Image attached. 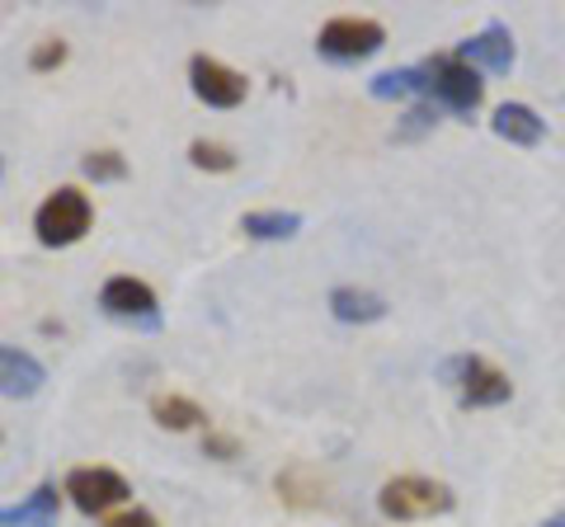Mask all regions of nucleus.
Masks as SVG:
<instances>
[{
	"label": "nucleus",
	"mask_w": 565,
	"mask_h": 527,
	"mask_svg": "<svg viewBox=\"0 0 565 527\" xmlns=\"http://www.w3.org/2000/svg\"><path fill=\"white\" fill-rule=\"evenodd\" d=\"M377 508L392 523L434 518V514H448V508H452V490L444 481H429V476H396V481L382 485Z\"/></svg>",
	"instance_id": "1"
},
{
	"label": "nucleus",
	"mask_w": 565,
	"mask_h": 527,
	"mask_svg": "<svg viewBox=\"0 0 565 527\" xmlns=\"http://www.w3.org/2000/svg\"><path fill=\"white\" fill-rule=\"evenodd\" d=\"M95 222V207L85 198L81 189H57L47 193V203L39 207V217H33V232L47 250H62V245H76L85 232H90Z\"/></svg>",
	"instance_id": "2"
},
{
	"label": "nucleus",
	"mask_w": 565,
	"mask_h": 527,
	"mask_svg": "<svg viewBox=\"0 0 565 527\" xmlns=\"http://www.w3.org/2000/svg\"><path fill=\"white\" fill-rule=\"evenodd\" d=\"M424 76H429V95L444 104V109H452V114H476V109H481L486 80L462 57H452V52H444V57H429V62H424Z\"/></svg>",
	"instance_id": "3"
},
{
	"label": "nucleus",
	"mask_w": 565,
	"mask_h": 527,
	"mask_svg": "<svg viewBox=\"0 0 565 527\" xmlns=\"http://www.w3.org/2000/svg\"><path fill=\"white\" fill-rule=\"evenodd\" d=\"M448 381L457 386V396H462V406L467 410H486V406H504L509 396H514V381H509L500 367L494 363H486V358H476V354H467V358H452L448 367Z\"/></svg>",
	"instance_id": "4"
},
{
	"label": "nucleus",
	"mask_w": 565,
	"mask_h": 527,
	"mask_svg": "<svg viewBox=\"0 0 565 527\" xmlns=\"http://www.w3.org/2000/svg\"><path fill=\"white\" fill-rule=\"evenodd\" d=\"M382 43H386V29L377 20H353V14L330 20L321 29V39H316L321 57H330V62H363V57H373V52H382Z\"/></svg>",
	"instance_id": "5"
},
{
	"label": "nucleus",
	"mask_w": 565,
	"mask_h": 527,
	"mask_svg": "<svg viewBox=\"0 0 565 527\" xmlns=\"http://www.w3.org/2000/svg\"><path fill=\"white\" fill-rule=\"evenodd\" d=\"M66 495H71V504H76L81 514H109V508L128 499L132 490L109 466H76L66 476Z\"/></svg>",
	"instance_id": "6"
},
{
	"label": "nucleus",
	"mask_w": 565,
	"mask_h": 527,
	"mask_svg": "<svg viewBox=\"0 0 565 527\" xmlns=\"http://www.w3.org/2000/svg\"><path fill=\"white\" fill-rule=\"evenodd\" d=\"M189 85H193V95H199L207 109H236V104H245V76L232 72V66H222L217 57H193L189 62Z\"/></svg>",
	"instance_id": "7"
},
{
	"label": "nucleus",
	"mask_w": 565,
	"mask_h": 527,
	"mask_svg": "<svg viewBox=\"0 0 565 527\" xmlns=\"http://www.w3.org/2000/svg\"><path fill=\"white\" fill-rule=\"evenodd\" d=\"M99 306L109 311L114 321H137V325H147V330L161 325V315H156V292L141 283V278H128V273L104 283Z\"/></svg>",
	"instance_id": "8"
},
{
	"label": "nucleus",
	"mask_w": 565,
	"mask_h": 527,
	"mask_svg": "<svg viewBox=\"0 0 565 527\" xmlns=\"http://www.w3.org/2000/svg\"><path fill=\"white\" fill-rule=\"evenodd\" d=\"M452 57H462L467 66H486V72H494V76H509L519 52H514V33H509V24H486L476 39H467L462 47H457Z\"/></svg>",
	"instance_id": "9"
},
{
	"label": "nucleus",
	"mask_w": 565,
	"mask_h": 527,
	"mask_svg": "<svg viewBox=\"0 0 565 527\" xmlns=\"http://www.w3.org/2000/svg\"><path fill=\"white\" fill-rule=\"evenodd\" d=\"M43 381H47V367L39 358L24 354V348H14V344H0V396L29 400V396L43 391Z\"/></svg>",
	"instance_id": "10"
},
{
	"label": "nucleus",
	"mask_w": 565,
	"mask_h": 527,
	"mask_svg": "<svg viewBox=\"0 0 565 527\" xmlns=\"http://www.w3.org/2000/svg\"><path fill=\"white\" fill-rule=\"evenodd\" d=\"M490 128H494V137H504V142H514V147H537L546 137V122L527 109V104H500Z\"/></svg>",
	"instance_id": "11"
},
{
	"label": "nucleus",
	"mask_w": 565,
	"mask_h": 527,
	"mask_svg": "<svg viewBox=\"0 0 565 527\" xmlns=\"http://www.w3.org/2000/svg\"><path fill=\"white\" fill-rule=\"evenodd\" d=\"M57 508H62L57 485L43 481L20 508H6V514H0V527H57Z\"/></svg>",
	"instance_id": "12"
},
{
	"label": "nucleus",
	"mask_w": 565,
	"mask_h": 527,
	"mask_svg": "<svg viewBox=\"0 0 565 527\" xmlns=\"http://www.w3.org/2000/svg\"><path fill=\"white\" fill-rule=\"evenodd\" d=\"M330 315L344 321V325H373L386 315V302L367 288H334L330 292Z\"/></svg>",
	"instance_id": "13"
},
{
	"label": "nucleus",
	"mask_w": 565,
	"mask_h": 527,
	"mask_svg": "<svg viewBox=\"0 0 565 527\" xmlns=\"http://www.w3.org/2000/svg\"><path fill=\"white\" fill-rule=\"evenodd\" d=\"M151 419L161 429H170V433H184V429L207 424L203 406H199V400H189V396H156L151 400Z\"/></svg>",
	"instance_id": "14"
},
{
	"label": "nucleus",
	"mask_w": 565,
	"mask_h": 527,
	"mask_svg": "<svg viewBox=\"0 0 565 527\" xmlns=\"http://www.w3.org/2000/svg\"><path fill=\"white\" fill-rule=\"evenodd\" d=\"M278 499L288 508H321L326 485L307 466H288V471H278Z\"/></svg>",
	"instance_id": "15"
},
{
	"label": "nucleus",
	"mask_w": 565,
	"mask_h": 527,
	"mask_svg": "<svg viewBox=\"0 0 565 527\" xmlns=\"http://www.w3.org/2000/svg\"><path fill=\"white\" fill-rule=\"evenodd\" d=\"M367 95L373 99H411V95H429V76L424 66H401V72H382L367 80Z\"/></svg>",
	"instance_id": "16"
},
{
	"label": "nucleus",
	"mask_w": 565,
	"mask_h": 527,
	"mask_svg": "<svg viewBox=\"0 0 565 527\" xmlns=\"http://www.w3.org/2000/svg\"><path fill=\"white\" fill-rule=\"evenodd\" d=\"M241 232L250 240H292L297 232H302V217L297 213H245Z\"/></svg>",
	"instance_id": "17"
},
{
	"label": "nucleus",
	"mask_w": 565,
	"mask_h": 527,
	"mask_svg": "<svg viewBox=\"0 0 565 527\" xmlns=\"http://www.w3.org/2000/svg\"><path fill=\"white\" fill-rule=\"evenodd\" d=\"M81 174L95 184H114V180H128V161H122L118 151H90L81 161Z\"/></svg>",
	"instance_id": "18"
},
{
	"label": "nucleus",
	"mask_w": 565,
	"mask_h": 527,
	"mask_svg": "<svg viewBox=\"0 0 565 527\" xmlns=\"http://www.w3.org/2000/svg\"><path fill=\"white\" fill-rule=\"evenodd\" d=\"M189 161L199 165V170H212V174H226V170H236V155H232V147H222V142H207V137H199V142L189 147Z\"/></svg>",
	"instance_id": "19"
},
{
	"label": "nucleus",
	"mask_w": 565,
	"mask_h": 527,
	"mask_svg": "<svg viewBox=\"0 0 565 527\" xmlns=\"http://www.w3.org/2000/svg\"><path fill=\"white\" fill-rule=\"evenodd\" d=\"M438 122V109L434 104H415L411 114H405L401 122H396V142H415V137H424Z\"/></svg>",
	"instance_id": "20"
},
{
	"label": "nucleus",
	"mask_w": 565,
	"mask_h": 527,
	"mask_svg": "<svg viewBox=\"0 0 565 527\" xmlns=\"http://www.w3.org/2000/svg\"><path fill=\"white\" fill-rule=\"evenodd\" d=\"M62 62H66V43L62 39L39 43V47H33V57H29L33 72H52V66H62Z\"/></svg>",
	"instance_id": "21"
},
{
	"label": "nucleus",
	"mask_w": 565,
	"mask_h": 527,
	"mask_svg": "<svg viewBox=\"0 0 565 527\" xmlns=\"http://www.w3.org/2000/svg\"><path fill=\"white\" fill-rule=\"evenodd\" d=\"M203 452L217 456V462H232L241 448H236V438H226V433H207V438H203Z\"/></svg>",
	"instance_id": "22"
},
{
	"label": "nucleus",
	"mask_w": 565,
	"mask_h": 527,
	"mask_svg": "<svg viewBox=\"0 0 565 527\" xmlns=\"http://www.w3.org/2000/svg\"><path fill=\"white\" fill-rule=\"evenodd\" d=\"M104 527H156V518L147 514V508H128V514H118V518H109Z\"/></svg>",
	"instance_id": "23"
},
{
	"label": "nucleus",
	"mask_w": 565,
	"mask_h": 527,
	"mask_svg": "<svg viewBox=\"0 0 565 527\" xmlns=\"http://www.w3.org/2000/svg\"><path fill=\"white\" fill-rule=\"evenodd\" d=\"M542 527H565V514H552V518H546Z\"/></svg>",
	"instance_id": "24"
},
{
	"label": "nucleus",
	"mask_w": 565,
	"mask_h": 527,
	"mask_svg": "<svg viewBox=\"0 0 565 527\" xmlns=\"http://www.w3.org/2000/svg\"><path fill=\"white\" fill-rule=\"evenodd\" d=\"M0 174H6V161H0Z\"/></svg>",
	"instance_id": "25"
},
{
	"label": "nucleus",
	"mask_w": 565,
	"mask_h": 527,
	"mask_svg": "<svg viewBox=\"0 0 565 527\" xmlns=\"http://www.w3.org/2000/svg\"><path fill=\"white\" fill-rule=\"evenodd\" d=\"M0 438H6V433H0Z\"/></svg>",
	"instance_id": "26"
}]
</instances>
